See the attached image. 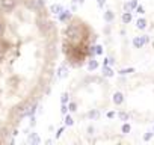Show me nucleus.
<instances>
[{
  "label": "nucleus",
  "mask_w": 154,
  "mask_h": 145,
  "mask_svg": "<svg viewBox=\"0 0 154 145\" xmlns=\"http://www.w3.org/2000/svg\"><path fill=\"white\" fill-rule=\"evenodd\" d=\"M122 21L124 23H130L132 21V14H130V12H125V14L122 15Z\"/></svg>",
  "instance_id": "1a4fd4ad"
},
{
  "label": "nucleus",
  "mask_w": 154,
  "mask_h": 145,
  "mask_svg": "<svg viewBox=\"0 0 154 145\" xmlns=\"http://www.w3.org/2000/svg\"><path fill=\"white\" fill-rule=\"evenodd\" d=\"M147 20L145 18H139L137 21H136V26H137V29H140V30H144V29H147Z\"/></svg>",
  "instance_id": "20e7f679"
},
{
  "label": "nucleus",
  "mask_w": 154,
  "mask_h": 145,
  "mask_svg": "<svg viewBox=\"0 0 154 145\" xmlns=\"http://www.w3.org/2000/svg\"><path fill=\"white\" fill-rule=\"evenodd\" d=\"M153 131H147V133L144 135V141H151V138H153Z\"/></svg>",
  "instance_id": "9b49d317"
},
{
  "label": "nucleus",
  "mask_w": 154,
  "mask_h": 145,
  "mask_svg": "<svg viewBox=\"0 0 154 145\" xmlns=\"http://www.w3.org/2000/svg\"><path fill=\"white\" fill-rule=\"evenodd\" d=\"M103 76H104V77H112L113 76V71L106 67V68H103Z\"/></svg>",
  "instance_id": "0eeeda50"
},
{
  "label": "nucleus",
  "mask_w": 154,
  "mask_h": 145,
  "mask_svg": "<svg viewBox=\"0 0 154 145\" xmlns=\"http://www.w3.org/2000/svg\"><path fill=\"white\" fill-rule=\"evenodd\" d=\"M104 18H106V21H112V20H113L112 11H107V12H106V14H104Z\"/></svg>",
  "instance_id": "9d476101"
},
{
  "label": "nucleus",
  "mask_w": 154,
  "mask_h": 145,
  "mask_svg": "<svg viewBox=\"0 0 154 145\" xmlns=\"http://www.w3.org/2000/svg\"><path fill=\"white\" fill-rule=\"evenodd\" d=\"M133 45L136 47V48H140L144 45V41H142V36H136L135 39H133Z\"/></svg>",
  "instance_id": "39448f33"
},
{
  "label": "nucleus",
  "mask_w": 154,
  "mask_h": 145,
  "mask_svg": "<svg viewBox=\"0 0 154 145\" xmlns=\"http://www.w3.org/2000/svg\"><path fill=\"white\" fill-rule=\"evenodd\" d=\"M136 12H137V14H145V9H144L142 6H139V5H137V8H136Z\"/></svg>",
  "instance_id": "2eb2a0df"
},
{
  "label": "nucleus",
  "mask_w": 154,
  "mask_h": 145,
  "mask_svg": "<svg viewBox=\"0 0 154 145\" xmlns=\"http://www.w3.org/2000/svg\"><path fill=\"white\" fill-rule=\"evenodd\" d=\"M59 30L44 0H0V144L48 91Z\"/></svg>",
  "instance_id": "f257e3e1"
},
{
  "label": "nucleus",
  "mask_w": 154,
  "mask_h": 145,
  "mask_svg": "<svg viewBox=\"0 0 154 145\" xmlns=\"http://www.w3.org/2000/svg\"><path fill=\"white\" fill-rule=\"evenodd\" d=\"M118 116H119V120L121 121H128V120H130V113H128V112H119L118 113Z\"/></svg>",
  "instance_id": "423d86ee"
},
{
  "label": "nucleus",
  "mask_w": 154,
  "mask_h": 145,
  "mask_svg": "<svg viewBox=\"0 0 154 145\" xmlns=\"http://www.w3.org/2000/svg\"><path fill=\"white\" fill-rule=\"evenodd\" d=\"M113 104H117V106H119V104H122L124 103V94H122V92H115V94H113Z\"/></svg>",
  "instance_id": "7ed1b4c3"
},
{
  "label": "nucleus",
  "mask_w": 154,
  "mask_h": 145,
  "mask_svg": "<svg viewBox=\"0 0 154 145\" xmlns=\"http://www.w3.org/2000/svg\"><path fill=\"white\" fill-rule=\"evenodd\" d=\"M97 65H98V63H97V61H94V59H89L88 68H89V70H95V68H97Z\"/></svg>",
  "instance_id": "6e6552de"
},
{
  "label": "nucleus",
  "mask_w": 154,
  "mask_h": 145,
  "mask_svg": "<svg viewBox=\"0 0 154 145\" xmlns=\"http://www.w3.org/2000/svg\"><path fill=\"white\" fill-rule=\"evenodd\" d=\"M107 116H109V118H113V116H115V112H109Z\"/></svg>",
  "instance_id": "f3484780"
},
{
  "label": "nucleus",
  "mask_w": 154,
  "mask_h": 145,
  "mask_svg": "<svg viewBox=\"0 0 154 145\" xmlns=\"http://www.w3.org/2000/svg\"><path fill=\"white\" fill-rule=\"evenodd\" d=\"M142 41H144V44H148V43H150V36H147V35H142Z\"/></svg>",
  "instance_id": "dca6fc26"
},
{
  "label": "nucleus",
  "mask_w": 154,
  "mask_h": 145,
  "mask_svg": "<svg viewBox=\"0 0 154 145\" xmlns=\"http://www.w3.org/2000/svg\"><path fill=\"white\" fill-rule=\"evenodd\" d=\"M62 30V53L71 67H82L95 53V35L89 26L77 17L70 15Z\"/></svg>",
  "instance_id": "f03ea898"
},
{
  "label": "nucleus",
  "mask_w": 154,
  "mask_h": 145,
  "mask_svg": "<svg viewBox=\"0 0 154 145\" xmlns=\"http://www.w3.org/2000/svg\"><path fill=\"white\" fill-rule=\"evenodd\" d=\"M130 73H135V70H133V68H125V70H121V74H122V76L130 74Z\"/></svg>",
  "instance_id": "ddd939ff"
},
{
  "label": "nucleus",
  "mask_w": 154,
  "mask_h": 145,
  "mask_svg": "<svg viewBox=\"0 0 154 145\" xmlns=\"http://www.w3.org/2000/svg\"><path fill=\"white\" fill-rule=\"evenodd\" d=\"M130 9H135V8H137V0H130Z\"/></svg>",
  "instance_id": "4468645a"
},
{
  "label": "nucleus",
  "mask_w": 154,
  "mask_h": 145,
  "mask_svg": "<svg viewBox=\"0 0 154 145\" xmlns=\"http://www.w3.org/2000/svg\"><path fill=\"white\" fill-rule=\"evenodd\" d=\"M130 130H132L130 124H124V126H122V133H128Z\"/></svg>",
  "instance_id": "f8f14e48"
}]
</instances>
